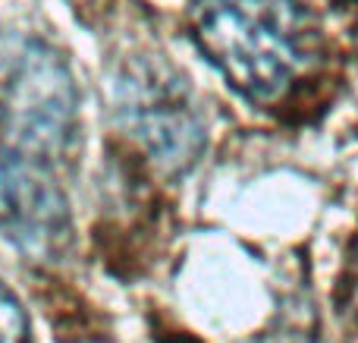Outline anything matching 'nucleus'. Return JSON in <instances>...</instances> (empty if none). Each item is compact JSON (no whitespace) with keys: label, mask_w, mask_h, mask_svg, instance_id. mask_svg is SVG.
I'll return each instance as SVG.
<instances>
[{"label":"nucleus","mask_w":358,"mask_h":343,"mask_svg":"<svg viewBox=\"0 0 358 343\" xmlns=\"http://www.w3.org/2000/svg\"><path fill=\"white\" fill-rule=\"evenodd\" d=\"M192 35L220 76L252 101H277L308 66L296 0H192Z\"/></svg>","instance_id":"obj_1"},{"label":"nucleus","mask_w":358,"mask_h":343,"mask_svg":"<svg viewBox=\"0 0 358 343\" xmlns=\"http://www.w3.org/2000/svg\"><path fill=\"white\" fill-rule=\"evenodd\" d=\"M0 233L38 258L69 243V208L41 161L0 148Z\"/></svg>","instance_id":"obj_3"},{"label":"nucleus","mask_w":358,"mask_h":343,"mask_svg":"<svg viewBox=\"0 0 358 343\" xmlns=\"http://www.w3.org/2000/svg\"><path fill=\"white\" fill-rule=\"evenodd\" d=\"M76 343H104V340H76Z\"/></svg>","instance_id":"obj_6"},{"label":"nucleus","mask_w":358,"mask_h":343,"mask_svg":"<svg viewBox=\"0 0 358 343\" xmlns=\"http://www.w3.org/2000/svg\"><path fill=\"white\" fill-rule=\"evenodd\" d=\"M126 88V123L136 130V136L155 151L161 161L182 167L195 161L201 126H198L192 107L182 101L170 82L161 76H142L136 82H123Z\"/></svg>","instance_id":"obj_4"},{"label":"nucleus","mask_w":358,"mask_h":343,"mask_svg":"<svg viewBox=\"0 0 358 343\" xmlns=\"http://www.w3.org/2000/svg\"><path fill=\"white\" fill-rule=\"evenodd\" d=\"M76 98L66 73L50 57H25L3 82L0 120L16 155H54L73 136ZM38 161V158H35Z\"/></svg>","instance_id":"obj_2"},{"label":"nucleus","mask_w":358,"mask_h":343,"mask_svg":"<svg viewBox=\"0 0 358 343\" xmlns=\"http://www.w3.org/2000/svg\"><path fill=\"white\" fill-rule=\"evenodd\" d=\"M0 343H29L25 312L3 284H0Z\"/></svg>","instance_id":"obj_5"}]
</instances>
